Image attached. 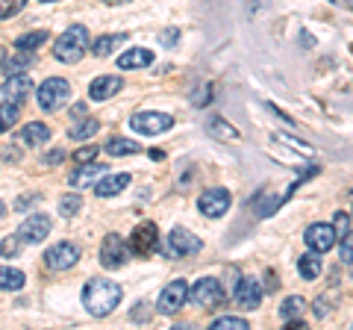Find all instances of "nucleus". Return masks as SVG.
Here are the masks:
<instances>
[{"mask_svg":"<svg viewBox=\"0 0 353 330\" xmlns=\"http://www.w3.org/2000/svg\"><path fill=\"white\" fill-rule=\"evenodd\" d=\"M121 304V286L115 280H88L83 289V307L94 318H103Z\"/></svg>","mask_w":353,"mask_h":330,"instance_id":"nucleus-1","label":"nucleus"},{"mask_svg":"<svg viewBox=\"0 0 353 330\" xmlns=\"http://www.w3.org/2000/svg\"><path fill=\"white\" fill-rule=\"evenodd\" d=\"M88 30L83 27V24H74V27H68L59 36V41H57V59L59 62H68V65H74V62H80L83 57H85V50H88Z\"/></svg>","mask_w":353,"mask_h":330,"instance_id":"nucleus-2","label":"nucleus"},{"mask_svg":"<svg viewBox=\"0 0 353 330\" xmlns=\"http://www.w3.org/2000/svg\"><path fill=\"white\" fill-rule=\"evenodd\" d=\"M189 301L194 307H203V310H212V307H221L227 301V292H224V286H221V280L203 278L189 289Z\"/></svg>","mask_w":353,"mask_h":330,"instance_id":"nucleus-3","label":"nucleus"},{"mask_svg":"<svg viewBox=\"0 0 353 330\" xmlns=\"http://www.w3.org/2000/svg\"><path fill=\"white\" fill-rule=\"evenodd\" d=\"M39 106L41 109H48V113H53V109H59L62 104H68V97H71V86L68 80H59V77H50V80H44L39 86Z\"/></svg>","mask_w":353,"mask_h":330,"instance_id":"nucleus-4","label":"nucleus"},{"mask_svg":"<svg viewBox=\"0 0 353 330\" xmlns=\"http://www.w3.org/2000/svg\"><path fill=\"white\" fill-rule=\"evenodd\" d=\"M201 248H203V242L194 233H189V230H183V227H174L168 233V239H165V257H174V260L197 254Z\"/></svg>","mask_w":353,"mask_h":330,"instance_id":"nucleus-5","label":"nucleus"},{"mask_svg":"<svg viewBox=\"0 0 353 330\" xmlns=\"http://www.w3.org/2000/svg\"><path fill=\"white\" fill-rule=\"evenodd\" d=\"M185 304H189V283H185V280H171V283L162 289V295H159L157 310H159L162 316H176Z\"/></svg>","mask_w":353,"mask_h":330,"instance_id":"nucleus-6","label":"nucleus"},{"mask_svg":"<svg viewBox=\"0 0 353 330\" xmlns=\"http://www.w3.org/2000/svg\"><path fill=\"white\" fill-rule=\"evenodd\" d=\"M130 254H136V257H150V254H157V248H159V233H157V224L153 222H145V224H139L136 230L130 233Z\"/></svg>","mask_w":353,"mask_h":330,"instance_id":"nucleus-7","label":"nucleus"},{"mask_svg":"<svg viewBox=\"0 0 353 330\" xmlns=\"http://www.w3.org/2000/svg\"><path fill=\"white\" fill-rule=\"evenodd\" d=\"M130 127L141 136H159L174 127V118L165 113H136V115H130Z\"/></svg>","mask_w":353,"mask_h":330,"instance_id":"nucleus-8","label":"nucleus"},{"mask_svg":"<svg viewBox=\"0 0 353 330\" xmlns=\"http://www.w3.org/2000/svg\"><path fill=\"white\" fill-rule=\"evenodd\" d=\"M77 260H80V248H77L74 242H59V245H53L48 254H44V266L53 271H65V269L77 266Z\"/></svg>","mask_w":353,"mask_h":330,"instance_id":"nucleus-9","label":"nucleus"},{"mask_svg":"<svg viewBox=\"0 0 353 330\" xmlns=\"http://www.w3.org/2000/svg\"><path fill=\"white\" fill-rule=\"evenodd\" d=\"M50 233V218L44 215V213H36V215H30L24 224L18 227V239L24 242V245H39V242H44Z\"/></svg>","mask_w":353,"mask_h":330,"instance_id":"nucleus-10","label":"nucleus"},{"mask_svg":"<svg viewBox=\"0 0 353 330\" xmlns=\"http://www.w3.org/2000/svg\"><path fill=\"white\" fill-rule=\"evenodd\" d=\"M127 254H130V248H127V242L121 239L118 233H109L103 239V245H101V262L106 269H121L127 262Z\"/></svg>","mask_w":353,"mask_h":330,"instance_id":"nucleus-11","label":"nucleus"},{"mask_svg":"<svg viewBox=\"0 0 353 330\" xmlns=\"http://www.w3.org/2000/svg\"><path fill=\"white\" fill-rule=\"evenodd\" d=\"M230 204H233V197H230L227 189H206L201 195V201H197V206H201V213L206 218H218L224 215L230 210Z\"/></svg>","mask_w":353,"mask_h":330,"instance_id":"nucleus-12","label":"nucleus"},{"mask_svg":"<svg viewBox=\"0 0 353 330\" xmlns=\"http://www.w3.org/2000/svg\"><path fill=\"white\" fill-rule=\"evenodd\" d=\"M0 92H3V97L9 104L21 106L30 97V92H36V89H32V80L27 74H9V80L3 83V89H0Z\"/></svg>","mask_w":353,"mask_h":330,"instance_id":"nucleus-13","label":"nucleus"},{"mask_svg":"<svg viewBox=\"0 0 353 330\" xmlns=\"http://www.w3.org/2000/svg\"><path fill=\"white\" fill-rule=\"evenodd\" d=\"M303 239H306L309 251H315V254H327V251L333 248V242H336V230L330 224H312V227H306Z\"/></svg>","mask_w":353,"mask_h":330,"instance_id":"nucleus-14","label":"nucleus"},{"mask_svg":"<svg viewBox=\"0 0 353 330\" xmlns=\"http://www.w3.org/2000/svg\"><path fill=\"white\" fill-rule=\"evenodd\" d=\"M236 304L241 307V310H256V307L262 304V286H259V280H253V278L239 280Z\"/></svg>","mask_w":353,"mask_h":330,"instance_id":"nucleus-15","label":"nucleus"},{"mask_svg":"<svg viewBox=\"0 0 353 330\" xmlns=\"http://www.w3.org/2000/svg\"><path fill=\"white\" fill-rule=\"evenodd\" d=\"M101 174H106L103 162H80V168L68 174V183L80 189V186H92L97 177H101Z\"/></svg>","mask_w":353,"mask_h":330,"instance_id":"nucleus-16","label":"nucleus"},{"mask_svg":"<svg viewBox=\"0 0 353 330\" xmlns=\"http://www.w3.org/2000/svg\"><path fill=\"white\" fill-rule=\"evenodd\" d=\"M121 77L115 74H103V77H97V80L88 86V95H92V101H106V97H112L115 92H121Z\"/></svg>","mask_w":353,"mask_h":330,"instance_id":"nucleus-17","label":"nucleus"},{"mask_svg":"<svg viewBox=\"0 0 353 330\" xmlns=\"http://www.w3.org/2000/svg\"><path fill=\"white\" fill-rule=\"evenodd\" d=\"M127 186H130V174H109V177L94 183V195L97 197H115V195L124 192Z\"/></svg>","mask_w":353,"mask_h":330,"instance_id":"nucleus-18","label":"nucleus"},{"mask_svg":"<svg viewBox=\"0 0 353 330\" xmlns=\"http://www.w3.org/2000/svg\"><path fill=\"white\" fill-rule=\"evenodd\" d=\"M127 36H124V32H115V36H101V39H97L94 41V45H92V53H94V57L97 59H106V57H112V53L121 48V45H127Z\"/></svg>","mask_w":353,"mask_h":330,"instance_id":"nucleus-19","label":"nucleus"},{"mask_svg":"<svg viewBox=\"0 0 353 330\" xmlns=\"http://www.w3.org/2000/svg\"><path fill=\"white\" fill-rule=\"evenodd\" d=\"M153 62V53L150 50H145V48H130L124 57L118 59V68H124V71H130V68H145V65H150Z\"/></svg>","mask_w":353,"mask_h":330,"instance_id":"nucleus-20","label":"nucleus"},{"mask_svg":"<svg viewBox=\"0 0 353 330\" xmlns=\"http://www.w3.org/2000/svg\"><path fill=\"white\" fill-rule=\"evenodd\" d=\"M283 201V197H277V195H274L271 189H262L256 197H253V201H250V210L253 213H256L259 218H265V215H271L274 210H277V204Z\"/></svg>","mask_w":353,"mask_h":330,"instance_id":"nucleus-21","label":"nucleus"},{"mask_svg":"<svg viewBox=\"0 0 353 330\" xmlns=\"http://www.w3.org/2000/svg\"><path fill=\"white\" fill-rule=\"evenodd\" d=\"M32 62H36V50H18L12 59H3V65H0V68L6 71V77H9V74H24Z\"/></svg>","mask_w":353,"mask_h":330,"instance_id":"nucleus-22","label":"nucleus"},{"mask_svg":"<svg viewBox=\"0 0 353 330\" xmlns=\"http://www.w3.org/2000/svg\"><path fill=\"white\" fill-rule=\"evenodd\" d=\"M21 139H24V145H30V148L44 145V142L50 139V127L41 124V121H32V124H27L24 130H21Z\"/></svg>","mask_w":353,"mask_h":330,"instance_id":"nucleus-23","label":"nucleus"},{"mask_svg":"<svg viewBox=\"0 0 353 330\" xmlns=\"http://www.w3.org/2000/svg\"><path fill=\"white\" fill-rule=\"evenodd\" d=\"M206 133L212 136V139H227V142H236V139H239L236 127H230L221 115H209V121H206Z\"/></svg>","mask_w":353,"mask_h":330,"instance_id":"nucleus-24","label":"nucleus"},{"mask_svg":"<svg viewBox=\"0 0 353 330\" xmlns=\"http://www.w3.org/2000/svg\"><path fill=\"white\" fill-rule=\"evenodd\" d=\"M24 283H27L24 271L0 266V289H3V292H18V289H24Z\"/></svg>","mask_w":353,"mask_h":330,"instance_id":"nucleus-25","label":"nucleus"},{"mask_svg":"<svg viewBox=\"0 0 353 330\" xmlns=\"http://www.w3.org/2000/svg\"><path fill=\"white\" fill-rule=\"evenodd\" d=\"M297 271H301L303 280H315L318 274H321V254H303L301 260H297Z\"/></svg>","mask_w":353,"mask_h":330,"instance_id":"nucleus-26","label":"nucleus"},{"mask_svg":"<svg viewBox=\"0 0 353 330\" xmlns=\"http://www.w3.org/2000/svg\"><path fill=\"white\" fill-rule=\"evenodd\" d=\"M97 130H101V121H97V118H83V124H80V121H77V124L71 127V139H77V142H83V139H92L94 133H97Z\"/></svg>","mask_w":353,"mask_h":330,"instance_id":"nucleus-27","label":"nucleus"},{"mask_svg":"<svg viewBox=\"0 0 353 330\" xmlns=\"http://www.w3.org/2000/svg\"><path fill=\"white\" fill-rule=\"evenodd\" d=\"M139 142H130V139H112L106 142V153L109 157H130V153H139Z\"/></svg>","mask_w":353,"mask_h":330,"instance_id":"nucleus-28","label":"nucleus"},{"mask_svg":"<svg viewBox=\"0 0 353 330\" xmlns=\"http://www.w3.org/2000/svg\"><path fill=\"white\" fill-rule=\"evenodd\" d=\"M48 41V30H39V32H27V36L15 39V50H39V45Z\"/></svg>","mask_w":353,"mask_h":330,"instance_id":"nucleus-29","label":"nucleus"},{"mask_svg":"<svg viewBox=\"0 0 353 330\" xmlns=\"http://www.w3.org/2000/svg\"><path fill=\"white\" fill-rule=\"evenodd\" d=\"M80 210H83V197L80 195H65V197H59V215L74 218Z\"/></svg>","mask_w":353,"mask_h":330,"instance_id":"nucleus-30","label":"nucleus"},{"mask_svg":"<svg viewBox=\"0 0 353 330\" xmlns=\"http://www.w3.org/2000/svg\"><path fill=\"white\" fill-rule=\"evenodd\" d=\"M18 121V106L15 104H0V133H6V130H12V124Z\"/></svg>","mask_w":353,"mask_h":330,"instance_id":"nucleus-31","label":"nucleus"},{"mask_svg":"<svg viewBox=\"0 0 353 330\" xmlns=\"http://www.w3.org/2000/svg\"><path fill=\"white\" fill-rule=\"evenodd\" d=\"M250 324L245 318H236V316H224V318H215L212 322V330H248Z\"/></svg>","mask_w":353,"mask_h":330,"instance_id":"nucleus-32","label":"nucleus"},{"mask_svg":"<svg viewBox=\"0 0 353 330\" xmlns=\"http://www.w3.org/2000/svg\"><path fill=\"white\" fill-rule=\"evenodd\" d=\"M301 310H303V298H285L283 301V307H280V316L285 318V322H289V318H294V316H301Z\"/></svg>","mask_w":353,"mask_h":330,"instance_id":"nucleus-33","label":"nucleus"},{"mask_svg":"<svg viewBox=\"0 0 353 330\" xmlns=\"http://www.w3.org/2000/svg\"><path fill=\"white\" fill-rule=\"evenodd\" d=\"M24 6H27V0H0V21L18 15Z\"/></svg>","mask_w":353,"mask_h":330,"instance_id":"nucleus-34","label":"nucleus"},{"mask_svg":"<svg viewBox=\"0 0 353 330\" xmlns=\"http://www.w3.org/2000/svg\"><path fill=\"white\" fill-rule=\"evenodd\" d=\"M21 245H24V242H21L18 236H9V239L0 242V254H3V257H15L21 251Z\"/></svg>","mask_w":353,"mask_h":330,"instance_id":"nucleus-35","label":"nucleus"},{"mask_svg":"<svg viewBox=\"0 0 353 330\" xmlns=\"http://www.w3.org/2000/svg\"><path fill=\"white\" fill-rule=\"evenodd\" d=\"M333 230H336V236H350V215L347 213H339Z\"/></svg>","mask_w":353,"mask_h":330,"instance_id":"nucleus-36","label":"nucleus"},{"mask_svg":"<svg viewBox=\"0 0 353 330\" xmlns=\"http://www.w3.org/2000/svg\"><path fill=\"white\" fill-rule=\"evenodd\" d=\"M36 201H39V195H36V192H32V195H21L18 201L12 204V210H15V213H24L27 206H30V204H36Z\"/></svg>","mask_w":353,"mask_h":330,"instance_id":"nucleus-37","label":"nucleus"},{"mask_svg":"<svg viewBox=\"0 0 353 330\" xmlns=\"http://www.w3.org/2000/svg\"><path fill=\"white\" fill-rule=\"evenodd\" d=\"M94 157H97V148H94V145H88V148H80V151L74 153V159H77V162H92Z\"/></svg>","mask_w":353,"mask_h":330,"instance_id":"nucleus-38","label":"nucleus"},{"mask_svg":"<svg viewBox=\"0 0 353 330\" xmlns=\"http://www.w3.org/2000/svg\"><path fill=\"white\" fill-rule=\"evenodd\" d=\"M159 41H162L165 48H174L176 41H180V30H165L162 36H159Z\"/></svg>","mask_w":353,"mask_h":330,"instance_id":"nucleus-39","label":"nucleus"},{"mask_svg":"<svg viewBox=\"0 0 353 330\" xmlns=\"http://www.w3.org/2000/svg\"><path fill=\"white\" fill-rule=\"evenodd\" d=\"M62 159H65V151H62V148H57V151H50L41 162H44V165H57V162H62Z\"/></svg>","mask_w":353,"mask_h":330,"instance_id":"nucleus-40","label":"nucleus"},{"mask_svg":"<svg viewBox=\"0 0 353 330\" xmlns=\"http://www.w3.org/2000/svg\"><path fill=\"white\" fill-rule=\"evenodd\" d=\"M341 262L350 266V236H341Z\"/></svg>","mask_w":353,"mask_h":330,"instance_id":"nucleus-41","label":"nucleus"},{"mask_svg":"<svg viewBox=\"0 0 353 330\" xmlns=\"http://www.w3.org/2000/svg\"><path fill=\"white\" fill-rule=\"evenodd\" d=\"M209 86H203V89H197V95H194V106H203V104H209Z\"/></svg>","mask_w":353,"mask_h":330,"instance_id":"nucleus-42","label":"nucleus"},{"mask_svg":"<svg viewBox=\"0 0 353 330\" xmlns=\"http://www.w3.org/2000/svg\"><path fill=\"white\" fill-rule=\"evenodd\" d=\"M85 115H88L85 104H74V106H71V118H74V121H83Z\"/></svg>","mask_w":353,"mask_h":330,"instance_id":"nucleus-43","label":"nucleus"},{"mask_svg":"<svg viewBox=\"0 0 353 330\" xmlns=\"http://www.w3.org/2000/svg\"><path fill=\"white\" fill-rule=\"evenodd\" d=\"M265 280H268V283H265V289H268V292H277L280 289V280H277V274H274V271L265 274Z\"/></svg>","mask_w":353,"mask_h":330,"instance_id":"nucleus-44","label":"nucleus"},{"mask_svg":"<svg viewBox=\"0 0 353 330\" xmlns=\"http://www.w3.org/2000/svg\"><path fill=\"white\" fill-rule=\"evenodd\" d=\"M103 3H109V6H121V3H130V0H103Z\"/></svg>","mask_w":353,"mask_h":330,"instance_id":"nucleus-45","label":"nucleus"},{"mask_svg":"<svg viewBox=\"0 0 353 330\" xmlns=\"http://www.w3.org/2000/svg\"><path fill=\"white\" fill-rule=\"evenodd\" d=\"M3 215H6V204H3V201H0V218H3Z\"/></svg>","mask_w":353,"mask_h":330,"instance_id":"nucleus-46","label":"nucleus"},{"mask_svg":"<svg viewBox=\"0 0 353 330\" xmlns=\"http://www.w3.org/2000/svg\"><path fill=\"white\" fill-rule=\"evenodd\" d=\"M3 59H6V50H3V48H0V65H3Z\"/></svg>","mask_w":353,"mask_h":330,"instance_id":"nucleus-47","label":"nucleus"},{"mask_svg":"<svg viewBox=\"0 0 353 330\" xmlns=\"http://www.w3.org/2000/svg\"><path fill=\"white\" fill-rule=\"evenodd\" d=\"M41 3H53V0H41Z\"/></svg>","mask_w":353,"mask_h":330,"instance_id":"nucleus-48","label":"nucleus"}]
</instances>
